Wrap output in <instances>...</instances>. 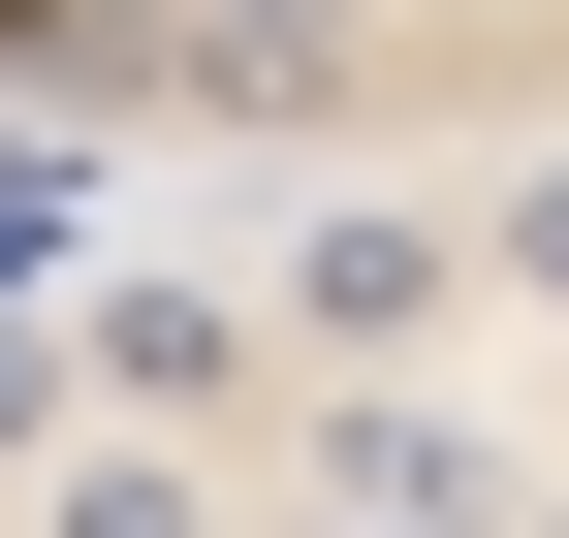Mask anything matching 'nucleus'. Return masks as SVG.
I'll return each mask as SVG.
<instances>
[{
    "instance_id": "1",
    "label": "nucleus",
    "mask_w": 569,
    "mask_h": 538,
    "mask_svg": "<svg viewBox=\"0 0 569 538\" xmlns=\"http://www.w3.org/2000/svg\"><path fill=\"white\" fill-rule=\"evenodd\" d=\"M475 317V222L443 190H317V222H284V286H253V349H317V380H411Z\"/></svg>"
},
{
    "instance_id": "2",
    "label": "nucleus",
    "mask_w": 569,
    "mask_h": 538,
    "mask_svg": "<svg viewBox=\"0 0 569 538\" xmlns=\"http://www.w3.org/2000/svg\"><path fill=\"white\" fill-rule=\"evenodd\" d=\"M380 63V0H96V96H190V127H317Z\"/></svg>"
},
{
    "instance_id": "3",
    "label": "nucleus",
    "mask_w": 569,
    "mask_h": 538,
    "mask_svg": "<svg viewBox=\"0 0 569 538\" xmlns=\"http://www.w3.org/2000/svg\"><path fill=\"white\" fill-rule=\"evenodd\" d=\"M284 507L317 538H507V444H475L443 380H317V412H284Z\"/></svg>"
},
{
    "instance_id": "4",
    "label": "nucleus",
    "mask_w": 569,
    "mask_h": 538,
    "mask_svg": "<svg viewBox=\"0 0 569 538\" xmlns=\"http://www.w3.org/2000/svg\"><path fill=\"white\" fill-rule=\"evenodd\" d=\"M63 380H96L127 444H222L284 349H253V286H159V253H127V286H63Z\"/></svg>"
},
{
    "instance_id": "5",
    "label": "nucleus",
    "mask_w": 569,
    "mask_h": 538,
    "mask_svg": "<svg viewBox=\"0 0 569 538\" xmlns=\"http://www.w3.org/2000/svg\"><path fill=\"white\" fill-rule=\"evenodd\" d=\"M32 538H253L190 444H32Z\"/></svg>"
},
{
    "instance_id": "6",
    "label": "nucleus",
    "mask_w": 569,
    "mask_h": 538,
    "mask_svg": "<svg viewBox=\"0 0 569 538\" xmlns=\"http://www.w3.org/2000/svg\"><path fill=\"white\" fill-rule=\"evenodd\" d=\"M443 222H475V286H538V317H569V159H507V190H443Z\"/></svg>"
},
{
    "instance_id": "7",
    "label": "nucleus",
    "mask_w": 569,
    "mask_h": 538,
    "mask_svg": "<svg viewBox=\"0 0 569 538\" xmlns=\"http://www.w3.org/2000/svg\"><path fill=\"white\" fill-rule=\"evenodd\" d=\"M63 412H96V380H63V286H32V317H0V476H32Z\"/></svg>"
},
{
    "instance_id": "8",
    "label": "nucleus",
    "mask_w": 569,
    "mask_h": 538,
    "mask_svg": "<svg viewBox=\"0 0 569 538\" xmlns=\"http://www.w3.org/2000/svg\"><path fill=\"white\" fill-rule=\"evenodd\" d=\"M507 538H569V476H507Z\"/></svg>"
}]
</instances>
